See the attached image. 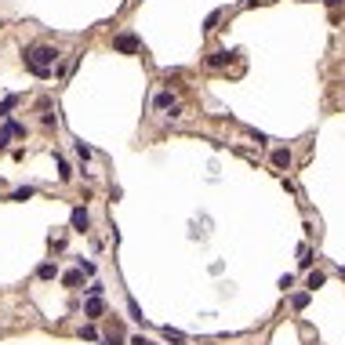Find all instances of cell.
I'll return each mask as SVG.
<instances>
[{
  "label": "cell",
  "mask_w": 345,
  "mask_h": 345,
  "mask_svg": "<svg viewBox=\"0 0 345 345\" xmlns=\"http://www.w3.org/2000/svg\"><path fill=\"white\" fill-rule=\"evenodd\" d=\"M55 62H58V51L51 48V44H33V48H26V66L36 73V76H48L55 73Z\"/></svg>",
  "instance_id": "cell-1"
},
{
  "label": "cell",
  "mask_w": 345,
  "mask_h": 345,
  "mask_svg": "<svg viewBox=\"0 0 345 345\" xmlns=\"http://www.w3.org/2000/svg\"><path fill=\"white\" fill-rule=\"evenodd\" d=\"M113 48L124 51V55H135L142 44H138V36H135V33H117V36H113Z\"/></svg>",
  "instance_id": "cell-2"
},
{
  "label": "cell",
  "mask_w": 345,
  "mask_h": 345,
  "mask_svg": "<svg viewBox=\"0 0 345 345\" xmlns=\"http://www.w3.org/2000/svg\"><path fill=\"white\" fill-rule=\"evenodd\" d=\"M69 222H73V229H76V233H88V225H91V214H88L84 207H73Z\"/></svg>",
  "instance_id": "cell-3"
},
{
  "label": "cell",
  "mask_w": 345,
  "mask_h": 345,
  "mask_svg": "<svg viewBox=\"0 0 345 345\" xmlns=\"http://www.w3.org/2000/svg\"><path fill=\"white\" fill-rule=\"evenodd\" d=\"M291 164H294L291 149H284V145H280V149H273V167H276V171H287Z\"/></svg>",
  "instance_id": "cell-4"
},
{
  "label": "cell",
  "mask_w": 345,
  "mask_h": 345,
  "mask_svg": "<svg viewBox=\"0 0 345 345\" xmlns=\"http://www.w3.org/2000/svg\"><path fill=\"white\" fill-rule=\"evenodd\" d=\"M153 105H157V109H171V113H178V98H175L171 91H160L157 98H153Z\"/></svg>",
  "instance_id": "cell-5"
},
{
  "label": "cell",
  "mask_w": 345,
  "mask_h": 345,
  "mask_svg": "<svg viewBox=\"0 0 345 345\" xmlns=\"http://www.w3.org/2000/svg\"><path fill=\"white\" fill-rule=\"evenodd\" d=\"M105 313V305H102V298H88V305H84V316L88 320H98Z\"/></svg>",
  "instance_id": "cell-6"
},
{
  "label": "cell",
  "mask_w": 345,
  "mask_h": 345,
  "mask_svg": "<svg viewBox=\"0 0 345 345\" xmlns=\"http://www.w3.org/2000/svg\"><path fill=\"white\" fill-rule=\"evenodd\" d=\"M229 58H233L229 51H211V55H207V66H211V69H222V66H229Z\"/></svg>",
  "instance_id": "cell-7"
},
{
  "label": "cell",
  "mask_w": 345,
  "mask_h": 345,
  "mask_svg": "<svg viewBox=\"0 0 345 345\" xmlns=\"http://www.w3.org/2000/svg\"><path fill=\"white\" fill-rule=\"evenodd\" d=\"M36 276H40V280H55V276H58V265H55V262H44L40 269H36Z\"/></svg>",
  "instance_id": "cell-8"
},
{
  "label": "cell",
  "mask_w": 345,
  "mask_h": 345,
  "mask_svg": "<svg viewBox=\"0 0 345 345\" xmlns=\"http://www.w3.org/2000/svg\"><path fill=\"white\" fill-rule=\"evenodd\" d=\"M298 262H301V269H309V265H313V251H309V244H301V247H298Z\"/></svg>",
  "instance_id": "cell-9"
},
{
  "label": "cell",
  "mask_w": 345,
  "mask_h": 345,
  "mask_svg": "<svg viewBox=\"0 0 345 345\" xmlns=\"http://www.w3.org/2000/svg\"><path fill=\"white\" fill-rule=\"evenodd\" d=\"M18 105V95H8L4 102H0V117H11V109Z\"/></svg>",
  "instance_id": "cell-10"
},
{
  "label": "cell",
  "mask_w": 345,
  "mask_h": 345,
  "mask_svg": "<svg viewBox=\"0 0 345 345\" xmlns=\"http://www.w3.org/2000/svg\"><path fill=\"white\" fill-rule=\"evenodd\" d=\"M80 280H84V273H80V269H73V273H66V276H62V284H66V287H80Z\"/></svg>",
  "instance_id": "cell-11"
},
{
  "label": "cell",
  "mask_w": 345,
  "mask_h": 345,
  "mask_svg": "<svg viewBox=\"0 0 345 345\" xmlns=\"http://www.w3.org/2000/svg\"><path fill=\"white\" fill-rule=\"evenodd\" d=\"M33 193H36L33 185H22V189H15V193H11V200H33Z\"/></svg>",
  "instance_id": "cell-12"
},
{
  "label": "cell",
  "mask_w": 345,
  "mask_h": 345,
  "mask_svg": "<svg viewBox=\"0 0 345 345\" xmlns=\"http://www.w3.org/2000/svg\"><path fill=\"white\" fill-rule=\"evenodd\" d=\"M76 265H80V273H84V276H95V273H98V265H95V262H84V258H76Z\"/></svg>",
  "instance_id": "cell-13"
},
{
  "label": "cell",
  "mask_w": 345,
  "mask_h": 345,
  "mask_svg": "<svg viewBox=\"0 0 345 345\" xmlns=\"http://www.w3.org/2000/svg\"><path fill=\"white\" fill-rule=\"evenodd\" d=\"M324 284H327V276H324L320 269H316V273H309V291H316V287H324Z\"/></svg>",
  "instance_id": "cell-14"
},
{
  "label": "cell",
  "mask_w": 345,
  "mask_h": 345,
  "mask_svg": "<svg viewBox=\"0 0 345 345\" xmlns=\"http://www.w3.org/2000/svg\"><path fill=\"white\" fill-rule=\"evenodd\" d=\"M58 178H62V182H69V178H73V167H69L62 157H58Z\"/></svg>",
  "instance_id": "cell-15"
},
{
  "label": "cell",
  "mask_w": 345,
  "mask_h": 345,
  "mask_svg": "<svg viewBox=\"0 0 345 345\" xmlns=\"http://www.w3.org/2000/svg\"><path fill=\"white\" fill-rule=\"evenodd\" d=\"M164 338H167V341H175V345H178V341H185V334H182V331H175V327H164Z\"/></svg>",
  "instance_id": "cell-16"
},
{
  "label": "cell",
  "mask_w": 345,
  "mask_h": 345,
  "mask_svg": "<svg viewBox=\"0 0 345 345\" xmlns=\"http://www.w3.org/2000/svg\"><path fill=\"white\" fill-rule=\"evenodd\" d=\"M291 305H294V309L301 313V309H305V305H309V294H305V291H301V294H294V298H291Z\"/></svg>",
  "instance_id": "cell-17"
},
{
  "label": "cell",
  "mask_w": 345,
  "mask_h": 345,
  "mask_svg": "<svg viewBox=\"0 0 345 345\" xmlns=\"http://www.w3.org/2000/svg\"><path fill=\"white\" fill-rule=\"evenodd\" d=\"M80 338H88V341H102V338H98V331H95L91 324H88V327H80Z\"/></svg>",
  "instance_id": "cell-18"
},
{
  "label": "cell",
  "mask_w": 345,
  "mask_h": 345,
  "mask_svg": "<svg viewBox=\"0 0 345 345\" xmlns=\"http://www.w3.org/2000/svg\"><path fill=\"white\" fill-rule=\"evenodd\" d=\"M102 294H105L102 284H91V287H88V298H102Z\"/></svg>",
  "instance_id": "cell-19"
},
{
  "label": "cell",
  "mask_w": 345,
  "mask_h": 345,
  "mask_svg": "<svg viewBox=\"0 0 345 345\" xmlns=\"http://www.w3.org/2000/svg\"><path fill=\"white\" fill-rule=\"evenodd\" d=\"M98 345H120V338H117V334H109V338H102Z\"/></svg>",
  "instance_id": "cell-20"
},
{
  "label": "cell",
  "mask_w": 345,
  "mask_h": 345,
  "mask_svg": "<svg viewBox=\"0 0 345 345\" xmlns=\"http://www.w3.org/2000/svg\"><path fill=\"white\" fill-rule=\"evenodd\" d=\"M131 345H153V341H149V338H142V334H135V338H131Z\"/></svg>",
  "instance_id": "cell-21"
},
{
  "label": "cell",
  "mask_w": 345,
  "mask_h": 345,
  "mask_svg": "<svg viewBox=\"0 0 345 345\" xmlns=\"http://www.w3.org/2000/svg\"><path fill=\"white\" fill-rule=\"evenodd\" d=\"M8 142H11V135H8V131H0V149H8Z\"/></svg>",
  "instance_id": "cell-22"
},
{
  "label": "cell",
  "mask_w": 345,
  "mask_h": 345,
  "mask_svg": "<svg viewBox=\"0 0 345 345\" xmlns=\"http://www.w3.org/2000/svg\"><path fill=\"white\" fill-rule=\"evenodd\" d=\"M327 4H331V8H334V4H341V0H327Z\"/></svg>",
  "instance_id": "cell-23"
}]
</instances>
